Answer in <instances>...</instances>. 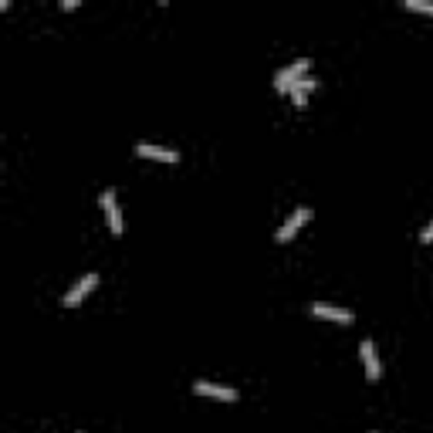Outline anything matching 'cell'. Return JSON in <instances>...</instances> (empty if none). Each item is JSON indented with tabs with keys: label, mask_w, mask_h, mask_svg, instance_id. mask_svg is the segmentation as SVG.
I'll return each mask as SVG.
<instances>
[{
	"label": "cell",
	"mask_w": 433,
	"mask_h": 433,
	"mask_svg": "<svg viewBox=\"0 0 433 433\" xmlns=\"http://www.w3.org/2000/svg\"><path fill=\"white\" fill-rule=\"evenodd\" d=\"M308 220H312V210H308V207H298V210H295V213L284 220V227L277 231V244H288V240L298 234V231H302Z\"/></svg>",
	"instance_id": "obj_2"
},
{
	"label": "cell",
	"mask_w": 433,
	"mask_h": 433,
	"mask_svg": "<svg viewBox=\"0 0 433 433\" xmlns=\"http://www.w3.org/2000/svg\"><path fill=\"white\" fill-rule=\"evenodd\" d=\"M193 390H197V396H213V399H224V403H237V390H231V386H217V383H197Z\"/></svg>",
	"instance_id": "obj_7"
},
{
	"label": "cell",
	"mask_w": 433,
	"mask_h": 433,
	"mask_svg": "<svg viewBox=\"0 0 433 433\" xmlns=\"http://www.w3.org/2000/svg\"><path fill=\"white\" fill-rule=\"evenodd\" d=\"M312 315L318 318H328V321H342V325H349L352 321V312H346V308H335V305H312Z\"/></svg>",
	"instance_id": "obj_8"
},
{
	"label": "cell",
	"mask_w": 433,
	"mask_h": 433,
	"mask_svg": "<svg viewBox=\"0 0 433 433\" xmlns=\"http://www.w3.org/2000/svg\"><path fill=\"white\" fill-rule=\"evenodd\" d=\"M406 10H420V14H433V3L430 0H403Z\"/></svg>",
	"instance_id": "obj_10"
},
{
	"label": "cell",
	"mask_w": 433,
	"mask_h": 433,
	"mask_svg": "<svg viewBox=\"0 0 433 433\" xmlns=\"http://www.w3.org/2000/svg\"><path fill=\"white\" fill-rule=\"evenodd\" d=\"M102 210H105L109 231L118 237V234H122V213H118V203H116V193H112V190H105V193H102Z\"/></svg>",
	"instance_id": "obj_5"
},
{
	"label": "cell",
	"mask_w": 433,
	"mask_h": 433,
	"mask_svg": "<svg viewBox=\"0 0 433 433\" xmlns=\"http://www.w3.org/2000/svg\"><path fill=\"white\" fill-rule=\"evenodd\" d=\"M136 153L146 159H159V162H180V153L176 149H166V146H149V142H139Z\"/></svg>",
	"instance_id": "obj_6"
},
{
	"label": "cell",
	"mask_w": 433,
	"mask_h": 433,
	"mask_svg": "<svg viewBox=\"0 0 433 433\" xmlns=\"http://www.w3.org/2000/svg\"><path fill=\"white\" fill-rule=\"evenodd\" d=\"M420 240H423V244H433V220L427 224V227H423V234H420Z\"/></svg>",
	"instance_id": "obj_11"
},
{
	"label": "cell",
	"mask_w": 433,
	"mask_h": 433,
	"mask_svg": "<svg viewBox=\"0 0 433 433\" xmlns=\"http://www.w3.org/2000/svg\"><path fill=\"white\" fill-rule=\"evenodd\" d=\"M359 352H362V366H366L369 383H379L383 366H379V355H376V349H372V342H362V346H359Z\"/></svg>",
	"instance_id": "obj_4"
},
{
	"label": "cell",
	"mask_w": 433,
	"mask_h": 433,
	"mask_svg": "<svg viewBox=\"0 0 433 433\" xmlns=\"http://www.w3.org/2000/svg\"><path fill=\"white\" fill-rule=\"evenodd\" d=\"M315 85H318V81L312 78V75H305V78L298 81V85H291V92H288V95H291L295 109H305V98H308V92H312Z\"/></svg>",
	"instance_id": "obj_9"
},
{
	"label": "cell",
	"mask_w": 433,
	"mask_h": 433,
	"mask_svg": "<svg viewBox=\"0 0 433 433\" xmlns=\"http://www.w3.org/2000/svg\"><path fill=\"white\" fill-rule=\"evenodd\" d=\"M95 284H98V275H85L78 284H75V288L65 295V305H68V308H78L81 302H85L92 291H95Z\"/></svg>",
	"instance_id": "obj_3"
},
{
	"label": "cell",
	"mask_w": 433,
	"mask_h": 433,
	"mask_svg": "<svg viewBox=\"0 0 433 433\" xmlns=\"http://www.w3.org/2000/svg\"><path fill=\"white\" fill-rule=\"evenodd\" d=\"M305 75H308V58H298L295 65H288L284 72L275 75V88L277 92H291V85H298Z\"/></svg>",
	"instance_id": "obj_1"
}]
</instances>
